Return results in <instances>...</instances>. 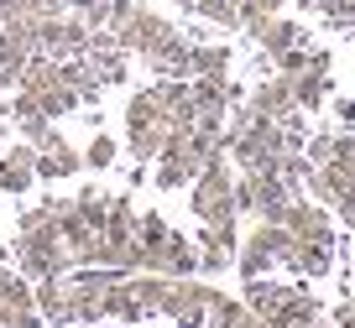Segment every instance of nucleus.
Instances as JSON below:
<instances>
[{
    "instance_id": "obj_39",
    "label": "nucleus",
    "mask_w": 355,
    "mask_h": 328,
    "mask_svg": "<svg viewBox=\"0 0 355 328\" xmlns=\"http://www.w3.org/2000/svg\"><path fill=\"white\" fill-rule=\"evenodd\" d=\"M178 11H199V0H173Z\"/></svg>"
},
{
    "instance_id": "obj_4",
    "label": "nucleus",
    "mask_w": 355,
    "mask_h": 328,
    "mask_svg": "<svg viewBox=\"0 0 355 328\" xmlns=\"http://www.w3.org/2000/svg\"><path fill=\"white\" fill-rule=\"evenodd\" d=\"M110 32H115V42H121V47H125L131 57H146L152 47H162L167 37L178 32V26L167 21L162 11H152V6H136L131 16H121V21L110 26Z\"/></svg>"
},
{
    "instance_id": "obj_32",
    "label": "nucleus",
    "mask_w": 355,
    "mask_h": 328,
    "mask_svg": "<svg viewBox=\"0 0 355 328\" xmlns=\"http://www.w3.org/2000/svg\"><path fill=\"white\" fill-rule=\"evenodd\" d=\"M167 235H173V224H167L162 214H141V219H136V240H141L146 250H157V245H162Z\"/></svg>"
},
{
    "instance_id": "obj_9",
    "label": "nucleus",
    "mask_w": 355,
    "mask_h": 328,
    "mask_svg": "<svg viewBox=\"0 0 355 328\" xmlns=\"http://www.w3.org/2000/svg\"><path fill=\"white\" fill-rule=\"evenodd\" d=\"M245 104L256 109V115H272V120H298L303 109H298V94H293V78H266V84H256L251 94H245Z\"/></svg>"
},
{
    "instance_id": "obj_35",
    "label": "nucleus",
    "mask_w": 355,
    "mask_h": 328,
    "mask_svg": "<svg viewBox=\"0 0 355 328\" xmlns=\"http://www.w3.org/2000/svg\"><path fill=\"white\" fill-rule=\"evenodd\" d=\"M329 68H334V53H329V47H309V73H324V78H329Z\"/></svg>"
},
{
    "instance_id": "obj_12",
    "label": "nucleus",
    "mask_w": 355,
    "mask_h": 328,
    "mask_svg": "<svg viewBox=\"0 0 355 328\" xmlns=\"http://www.w3.org/2000/svg\"><path fill=\"white\" fill-rule=\"evenodd\" d=\"M73 172H84V152L68 146V136L53 131L37 146V177H73Z\"/></svg>"
},
{
    "instance_id": "obj_30",
    "label": "nucleus",
    "mask_w": 355,
    "mask_h": 328,
    "mask_svg": "<svg viewBox=\"0 0 355 328\" xmlns=\"http://www.w3.org/2000/svg\"><path fill=\"white\" fill-rule=\"evenodd\" d=\"M68 16H78L84 26H110V0H68Z\"/></svg>"
},
{
    "instance_id": "obj_28",
    "label": "nucleus",
    "mask_w": 355,
    "mask_h": 328,
    "mask_svg": "<svg viewBox=\"0 0 355 328\" xmlns=\"http://www.w3.org/2000/svg\"><path fill=\"white\" fill-rule=\"evenodd\" d=\"M209 26H220V32H241V11H235V0H199V11Z\"/></svg>"
},
{
    "instance_id": "obj_2",
    "label": "nucleus",
    "mask_w": 355,
    "mask_h": 328,
    "mask_svg": "<svg viewBox=\"0 0 355 328\" xmlns=\"http://www.w3.org/2000/svg\"><path fill=\"white\" fill-rule=\"evenodd\" d=\"M189 203H193V214H199L204 224H230V219H241V208H235V162L230 156H214V162L199 167V177L189 183Z\"/></svg>"
},
{
    "instance_id": "obj_27",
    "label": "nucleus",
    "mask_w": 355,
    "mask_h": 328,
    "mask_svg": "<svg viewBox=\"0 0 355 328\" xmlns=\"http://www.w3.org/2000/svg\"><path fill=\"white\" fill-rule=\"evenodd\" d=\"M313 11L324 16L329 32H355V0H313Z\"/></svg>"
},
{
    "instance_id": "obj_18",
    "label": "nucleus",
    "mask_w": 355,
    "mask_h": 328,
    "mask_svg": "<svg viewBox=\"0 0 355 328\" xmlns=\"http://www.w3.org/2000/svg\"><path fill=\"white\" fill-rule=\"evenodd\" d=\"M282 266H293V271L298 276H329L334 271V245H309V240H298V235H293V255Z\"/></svg>"
},
{
    "instance_id": "obj_33",
    "label": "nucleus",
    "mask_w": 355,
    "mask_h": 328,
    "mask_svg": "<svg viewBox=\"0 0 355 328\" xmlns=\"http://www.w3.org/2000/svg\"><path fill=\"white\" fill-rule=\"evenodd\" d=\"M47 318L37 307H11V313H0V328H42Z\"/></svg>"
},
{
    "instance_id": "obj_37",
    "label": "nucleus",
    "mask_w": 355,
    "mask_h": 328,
    "mask_svg": "<svg viewBox=\"0 0 355 328\" xmlns=\"http://www.w3.org/2000/svg\"><path fill=\"white\" fill-rule=\"evenodd\" d=\"M334 120H340V125H355V99H334Z\"/></svg>"
},
{
    "instance_id": "obj_8",
    "label": "nucleus",
    "mask_w": 355,
    "mask_h": 328,
    "mask_svg": "<svg viewBox=\"0 0 355 328\" xmlns=\"http://www.w3.org/2000/svg\"><path fill=\"white\" fill-rule=\"evenodd\" d=\"M282 224L309 245H334V219L324 214V203H313V198H293L288 214H282Z\"/></svg>"
},
{
    "instance_id": "obj_17",
    "label": "nucleus",
    "mask_w": 355,
    "mask_h": 328,
    "mask_svg": "<svg viewBox=\"0 0 355 328\" xmlns=\"http://www.w3.org/2000/svg\"><path fill=\"white\" fill-rule=\"evenodd\" d=\"M146 125H167V104L162 94L152 89H136L131 99H125V131H146Z\"/></svg>"
},
{
    "instance_id": "obj_5",
    "label": "nucleus",
    "mask_w": 355,
    "mask_h": 328,
    "mask_svg": "<svg viewBox=\"0 0 355 328\" xmlns=\"http://www.w3.org/2000/svg\"><path fill=\"white\" fill-rule=\"evenodd\" d=\"M89 37L94 26H84L78 16H42V37H37V53L53 57V63H68V57H89Z\"/></svg>"
},
{
    "instance_id": "obj_24",
    "label": "nucleus",
    "mask_w": 355,
    "mask_h": 328,
    "mask_svg": "<svg viewBox=\"0 0 355 328\" xmlns=\"http://www.w3.org/2000/svg\"><path fill=\"white\" fill-rule=\"evenodd\" d=\"M125 152L136 156V167H152L167 152V125H146V131H125Z\"/></svg>"
},
{
    "instance_id": "obj_19",
    "label": "nucleus",
    "mask_w": 355,
    "mask_h": 328,
    "mask_svg": "<svg viewBox=\"0 0 355 328\" xmlns=\"http://www.w3.org/2000/svg\"><path fill=\"white\" fill-rule=\"evenodd\" d=\"M298 42H309V37H303V26L293 21V16H272V21L256 32L261 57H277V53H288V47H298Z\"/></svg>"
},
{
    "instance_id": "obj_34",
    "label": "nucleus",
    "mask_w": 355,
    "mask_h": 328,
    "mask_svg": "<svg viewBox=\"0 0 355 328\" xmlns=\"http://www.w3.org/2000/svg\"><path fill=\"white\" fill-rule=\"evenodd\" d=\"M21 125V141H32V146H42L47 136H53V120L47 115H26V120H16Z\"/></svg>"
},
{
    "instance_id": "obj_31",
    "label": "nucleus",
    "mask_w": 355,
    "mask_h": 328,
    "mask_svg": "<svg viewBox=\"0 0 355 328\" xmlns=\"http://www.w3.org/2000/svg\"><path fill=\"white\" fill-rule=\"evenodd\" d=\"M334 141H340V131H319L303 141V156H309V167H329L334 162Z\"/></svg>"
},
{
    "instance_id": "obj_6",
    "label": "nucleus",
    "mask_w": 355,
    "mask_h": 328,
    "mask_svg": "<svg viewBox=\"0 0 355 328\" xmlns=\"http://www.w3.org/2000/svg\"><path fill=\"white\" fill-rule=\"evenodd\" d=\"M209 292H214V286L193 282V276H167V286H162V313L178 318V328H204Z\"/></svg>"
},
{
    "instance_id": "obj_38",
    "label": "nucleus",
    "mask_w": 355,
    "mask_h": 328,
    "mask_svg": "<svg viewBox=\"0 0 355 328\" xmlns=\"http://www.w3.org/2000/svg\"><path fill=\"white\" fill-rule=\"evenodd\" d=\"M334 214H340V219H345V230H355V193H350V198H345V203H340V208H334Z\"/></svg>"
},
{
    "instance_id": "obj_15",
    "label": "nucleus",
    "mask_w": 355,
    "mask_h": 328,
    "mask_svg": "<svg viewBox=\"0 0 355 328\" xmlns=\"http://www.w3.org/2000/svg\"><path fill=\"white\" fill-rule=\"evenodd\" d=\"M309 193H313V203H324V208H340L345 198L355 193V183H350V172L345 167H309Z\"/></svg>"
},
{
    "instance_id": "obj_10",
    "label": "nucleus",
    "mask_w": 355,
    "mask_h": 328,
    "mask_svg": "<svg viewBox=\"0 0 355 328\" xmlns=\"http://www.w3.org/2000/svg\"><path fill=\"white\" fill-rule=\"evenodd\" d=\"M235 250H241V230L230 224H204L199 230V271H225V266H235Z\"/></svg>"
},
{
    "instance_id": "obj_7",
    "label": "nucleus",
    "mask_w": 355,
    "mask_h": 328,
    "mask_svg": "<svg viewBox=\"0 0 355 328\" xmlns=\"http://www.w3.org/2000/svg\"><path fill=\"white\" fill-rule=\"evenodd\" d=\"M146 271H157V276H193L199 271V245L189 240V235H167L157 250H146Z\"/></svg>"
},
{
    "instance_id": "obj_36",
    "label": "nucleus",
    "mask_w": 355,
    "mask_h": 328,
    "mask_svg": "<svg viewBox=\"0 0 355 328\" xmlns=\"http://www.w3.org/2000/svg\"><path fill=\"white\" fill-rule=\"evenodd\" d=\"M26 11H42V0H0V21L6 16H26Z\"/></svg>"
},
{
    "instance_id": "obj_26",
    "label": "nucleus",
    "mask_w": 355,
    "mask_h": 328,
    "mask_svg": "<svg viewBox=\"0 0 355 328\" xmlns=\"http://www.w3.org/2000/svg\"><path fill=\"white\" fill-rule=\"evenodd\" d=\"M89 57L100 68V84H125V73H131V53L125 47H105V53H89Z\"/></svg>"
},
{
    "instance_id": "obj_3",
    "label": "nucleus",
    "mask_w": 355,
    "mask_h": 328,
    "mask_svg": "<svg viewBox=\"0 0 355 328\" xmlns=\"http://www.w3.org/2000/svg\"><path fill=\"white\" fill-rule=\"evenodd\" d=\"M121 282L110 266H73L68 271V292H73V323H100L105 318V292Z\"/></svg>"
},
{
    "instance_id": "obj_13",
    "label": "nucleus",
    "mask_w": 355,
    "mask_h": 328,
    "mask_svg": "<svg viewBox=\"0 0 355 328\" xmlns=\"http://www.w3.org/2000/svg\"><path fill=\"white\" fill-rule=\"evenodd\" d=\"M32 183H37V146L32 141L0 152V193H26Z\"/></svg>"
},
{
    "instance_id": "obj_22",
    "label": "nucleus",
    "mask_w": 355,
    "mask_h": 328,
    "mask_svg": "<svg viewBox=\"0 0 355 328\" xmlns=\"http://www.w3.org/2000/svg\"><path fill=\"white\" fill-rule=\"evenodd\" d=\"M63 84L78 94V104H94L100 99V68H94V57H68L63 63Z\"/></svg>"
},
{
    "instance_id": "obj_1",
    "label": "nucleus",
    "mask_w": 355,
    "mask_h": 328,
    "mask_svg": "<svg viewBox=\"0 0 355 328\" xmlns=\"http://www.w3.org/2000/svg\"><path fill=\"white\" fill-rule=\"evenodd\" d=\"M16 261H21V276H32V282H42V276H68V271H73V250H68V240L53 230L47 203H37V208H26V214H21Z\"/></svg>"
},
{
    "instance_id": "obj_29",
    "label": "nucleus",
    "mask_w": 355,
    "mask_h": 328,
    "mask_svg": "<svg viewBox=\"0 0 355 328\" xmlns=\"http://www.w3.org/2000/svg\"><path fill=\"white\" fill-rule=\"evenodd\" d=\"M115 156H121V141L115 136H94V141L84 146V167H94V172H105V167H115Z\"/></svg>"
},
{
    "instance_id": "obj_40",
    "label": "nucleus",
    "mask_w": 355,
    "mask_h": 328,
    "mask_svg": "<svg viewBox=\"0 0 355 328\" xmlns=\"http://www.w3.org/2000/svg\"><path fill=\"white\" fill-rule=\"evenodd\" d=\"M334 167H345V172H350V183H355V156H350V162H334Z\"/></svg>"
},
{
    "instance_id": "obj_20",
    "label": "nucleus",
    "mask_w": 355,
    "mask_h": 328,
    "mask_svg": "<svg viewBox=\"0 0 355 328\" xmlns=\"http://www.w3.org/2000/svg\"><path fill=\"white\" fill-rule=\"evenodd\" d=\"M136 203H131V193H110V208H105V240L110 245H125V240H136Z\"/></svg>"
},
{
    "instance_id": "obj_23",
    "label": "nucleus",
    "mask_w": 355,
    "mask_h": 328,
    "mask_svg": "<svg viewBox=\"0 0 355 328\" xmlns=\"http://www.w3.org/2000/svg\"><path fill=\"white\" fill-rule=\"evenodd\" d=\"M189 68H193V78H225L230 73V47L225 42H193Z\"/></svg>"
},
{
    "instance_id": "obj_11",
    "label": "nucleus",
    "mask_w": 355,
    "mask_h": 328,
    "mask_svg": "<svg viewBox=\"0 0 355 328\" xmlns=\"http://www.w3.org/2000/svg\"><path fill=\"white\" fill-rule=\"evenodd\" d=\"M319 318H324V302H319V297H313L309 286H288L266 323H272V328H313Z\"/></svg>"
},
{
    "instance_id": "obj_21",
    "label": "nucleus",
    "mask_w": 355,
    "mask_h": 328,
    "mask_svg": "<svg viewBox=\"0 0 355 328\" xmlns=\"http://www.w3.org/2000/svg\"><path fill=\"white\" fill-rule=\"evenodd\" d=\"M251 323V307H245V297H230L214 286L209 292V313H204V328H245Z\"/></svg>"
},
{
    "instance_id": "obj_25",
    "label": "nucleus",
    "mask_w": 355,
    "mask_h": 328,
    "mask_svg": "<svg viewBox=\"0 0 355 328\" xmlns=\"http://www.w3.org/2000/svg\"><path fill=\"white\" fill-rule=\"evenodd\" d=\"M293 94H298L303 115H313V109L329 104V78H324V73H298V78H293Z\"/></svg>"
},
{
    "instance_id": "obj_16",
    "label": "nucleus",
    "mask_w": 355,
    "mask_h": 328,
    "mask_svg": "<svg viewBox=\"0 0 355 328\" xmlns=\"http://www.w3.org/2000/svg\"><path fill=\"white\" fill-rule=\"evenodd\" d=\"M37 313L47 323H73V292H68V276H42L37 282Z\"/></svg>"
},
{
    "instance_id": "obj_14",
    "label": "nucleus",
    "mask_w": 355,
    "mask_h": 328,
    "mask_svg": "<svg viewBox=\"0 0 355 328\" xmlns=\"http://www.w3.org/2000/svg\"><path fill=\"white\" fill-rule=\"evenodd\" d=\"M189 53H193V37L173 32L162 47H152V53H146V68H152L157 78H193V68H189Z\"/></svg>"
}]
</instances>
